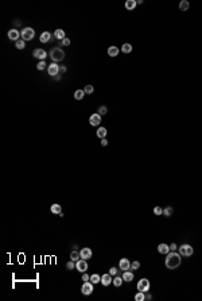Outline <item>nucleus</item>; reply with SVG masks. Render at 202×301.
Masks as SVG:
<instances>
[{
  "instance_id": "45",
  "label": "nucleus",
  "mask_w": 202,
  "mask_h": 301,
  "mask_svg": "<svg viewBox=\"0 0 202 301\" xmlns=\"http://www.w3.org/2000/svg\"><path fill=\"white\" fill-rule=\"evenodd\" d=\"M151 298H152V296H151L150 293H148V294H146V300H151Z\"/></svg>"
},
{
  "instance_id": "4",
  "label": "nucleus",
  "mask_w": 202,
  "mask_h": 301,
  "mask_svg": "<svg viewBox=\"0 0 202 301\" xmlns=\"http://www.w3.org/2000/svg\"><path fill=\"white\" fill-rule=\"evenodd\" d=\"M178 250H179V254H181V255H183V257H191L193 253H194V249L190 246V244H187V243L182 244Z\"/></svg>"
},
{
  "instance_id": "8",
  "label": "nucleus",
  "mask_w": 202,
  "mask_h": 301,
  "mask_svg": "<svg viewBox=\"0 0 202 301\" xmlns=\"http://www.w3.org/2000/svg\"><path fill=\"white\" fill-rule=\"evenodd\" d=\"M75 269L78 270L80 273H85L86 270H88V263H86V261L85 259H78L77 262H75Z\"/></svg>"
},
{
  "instance_id": "20",
  "label": "nucleus",
  "mask_w": 202,
  "mask_h": 301,
  "mask_svg": "<svg viewBox=\"0 0 202 301\" xmlns=\"http://www.w3.org/2000/svg\"><path fill=\"white\" fill-rule=\"evenodd\" d=\"M136 4H137V1H136V0H127L124 5H125V8H127L128 11H132V10H135Z\"/></svg>"
},
{
  "instance_id": "5",
  "label": "nucleus",
  "mask_w": 202,
  "mask_h": 301,
  "mask_svg": "<svg viewBox=\"0 0 202 301\" xmlns=\"http://www.w3.org/2000/svg\"><path fill=\"white\" fill-rule=\"evenodd\" d=\"M150 288H151V284L147 278H141V280H139V282H137V290L147 293V292L150 290Z\"/></svg>"
},
{
  "instance_id": "25",
  "label": "nucleus",
  "mask_w": 202,
  "mask_h": 301,
  "mask_svg": "<svg viewBox=\"0 0 202 301\" xmlns=\"http://www.w3.org/2000/svg\"><path fill=\"white\" fill-rule=\"evenodd\" d=\"M123 282H124V280H123V277H119V276H115V278H113V281H112V284L115 285V286H121L123 285Z\"/></svg>"
},
{
  "instance_id": "34",
  "label": "nucleus",
  "mask_w": 202,
  "mask_h": 301,
  "mask_svg": "<svg viewBox=\"0 0 202 301\" xmlns=\"http://www.w3.org/2000/svg\"><path fill=\"white\" fill-rule=\"evenodd\" d=\"M139 268H140V262H137V261L131 262V269H132V270H137Z\"/></svg>"
},
{
  "instance_id": "24",
  "label": "nucleus",
  "mask_w": 202,
  "mask_h": 301,
  "mask_svg": "<svg viewBox=\"0 0 202 301\" xmlns=\"http://www.w3.org/2000/svg\"><path fill=\"white\" fill-rule=\"evenodd\" d=\"M189 7H190V3H189L187 0H182V1L179 3V10L183 11V12L189 10Z\"/></svg>"
},
{
  "instance_id": "1",
  "label": "nucleus",
  "mask_w": 202,
  "mask_h": 301,
  "mask_svg": "<svg viewBox=\"0 0 202 301\" xmlns=\"http://www.w3.org/2000/svg\"><path fill=\"white\" fill-rule=\"evenodd\" d=\"M182 263V259H181V254L175 253V251H171V253L167 254V257L165 259V265L169 270H175L178 269Z\"/></svg>"
},
{
  "instance_id": "44",
  "label": "nucleus",
  "mask_w": 202,
  "mask_h": 301,
  "mask_svg": "<svg viewBox=\"0 0 202 301\" xmlns=\"http://www.w3.org/2000/svg\"><path fill=\"white\" fill-rule=\"evenodd\" d=\"M14 24H15V26H20V24H22V22H20V20H19V19H15Z\"/></svg>"
},
{
  "instance_id": "42",
  "label": "nucleus",
  "mask_w": 202,
  "mask_h": 301,
  "mask_svg": "<svg viewBox=\"0 0 202 301\" xmlns=\"http://www.w3.org/2000/svg\"><path fill=\"white\" fill-rule=\"evenodd\" d=\"M101 144H103V146H108V140H107V138L101 139Z\"/></svg>"
},
{
  "instance_id": "43",
  "label": "nucleus",
  "mask_w": 202,
  "mask_h": 301,
  "mask_svg": "<svg viewBox=\"0 0 202 301\" xmlns=\"http://www.w3.org/2000/svg\"><path fill=\"white\" fill-rule=\"evenodd\" d=\"M66 70H67V68H66V66H59V72H61V73H65Z\"/></svg>"
},
{
  "instance_id": "29",
  "label": "nucleus",
  "mask_w": 202,
  "mask_h": 301,
  "mask_svg": "<svg viewBox=\"0 0 202 301\" xmlns=\"http://www.w3.org/2000/svg\"><path fill=\"white\" fill-rule=\"evenodd\" d=\"M90 282L92 284H99V282H101V277L99 274H92L90 276Z\"/></svg>"
},
{
  "instance_id": "37",
  "label": "nucleus",
  "mask_w": 202,
  "mask_h": 301,
  "mask_svg": "<svg viewBox=\"0 0 202 301\" xmlns=\"http://www.w3.org/2000/svg\"><path fill=\"white\" fill-rule=\"evenodd\" d=\"M154 213H155L156 216H159V215L163 213V209H162L160 207H155V208H154Z\"/></svg>"
},
{
  "instance_id": "26",
  "label": "nucleus",
  "mask_w": 202,
  "mask_h": 301,
  "mask_svg": "<svg viewBox=\"0 0 202 301\" xmlns=\"http://www.w3.org/2000/svg\"><path fill=\"white\" fill-rule=\"evenodd\" d=\"M121 52L125 53V54H129V53L132 52V45L131 43H124L121 46Z\"/></svg>"
},
{
  "instance_id": "39",
  "label": "nucleus",
  "mask_w": 202,
  "mask_h": 301,
  "mask_svg": "<svg viewBox=\"0 0 202 301\" xmlns=\"http://www.w3.org/2000/svg\"><path fill=\"white\" fill-rule=\"evenodd\" d=\"M89 280H90V276H88L86 272L82 273V281H89Z\"/></svg>"
},
{
  "instance_id": "3",
  "label": "nucleus",
  "mask_w": 202,
  "mask_h": 301,
  "mask_svg": "<svg viewBox=\"0 0 202 301\" xmlns=\"http://www.w3.org/2000/svg\"><path fill=\"white\" fill-rule=\"evenodd\" d=\"M20 37H22L23 41H31V39L35 37V31H34V29H31V27H24V29L22 30V33H20Z\"/></svg>"
},
{
  "instance_id": "36",
  "label": "nucleus",
  "mask_w": 202,
  "mask_h": 301,
  "mask_svg": "<svg viewBox=\"0 0 202 301\" xmlns=\"http://www.w3.org/2000/svg\"><path fill=\"white\" fill-rule=\"evenodd\" d=\"M45 68H46V62H45V61H39V64L37 65V69H38V70H43Z\"/></svg>"
},
{
  "instance_id": "13",
  "label": "nucleus",
  "mask_w": 202,
  "mask_h": 301,
  "mask_svg": "<svg viewBox=\"0 0 202 301\" xmlns=\"http://www.w3.org/2000/svg\"><path fill=\"white\" fill-rule=\"evenodd\" d=\"M51 39H53L51 33H49V31H43V33L41 34V37H39V41H41L42 43H49Z\"/></svg>"
},
{
  "instance_id": "21",
  "label": "nucleus",
  "mask_w": 202,
  "mask_h": 301,
  "mask_svg": "<svg viewBox=\"0 0 202 301\" xmlns=\"http://www.w3.org/2000/svg\"><path fill=\"white\" fill-rule=\"evenodd\" d=\"M108 54L109 57H117L119 56V49L116 46H109L108 47Z\"/></svg>"
},
{
  "instance_id": "23",
  "label": "nucleus",
  "mask_w": 202,
  "mask_h": 301,
  "mask_svg": "<svg viewBox=\"0 0 202 301\" xmlns=\"http://www.w3.org/2000/svg\"><path fill=\"white\" fill-rule=\"evenodd\" d=\"M85 95H86V93H85L84 89H77V91L74 92V99L75 100H82Z\"/></svg>"
},
{
  "instance_id": "38",
  "label": "nucleus",
  "mask_w": 202,
  "mask_h": 301,
  "mask_svg": "<svg viewBox=\"0 0 202 301\" xmlns=\"http://www.w3.org/2000/svg\"><path fill=\"white\" fill-rule=\"evenodd\" d=\"M117 272H119V270L116 268H111V269H109V274H111V276H117Z\"/></svg>"
},
{
  "instance_id": "7",
  "label": "nucleus",
  "mask_w": 202,
  "mask_h": 301,
  "mask_svg": "<svg viewBox=\"0 0 202 301\" xmlns=\"http://www.w3.org/2000/svg\"><path fill=\"white\" fill-rule=\"evenodd\" d=\"M89 123L90 126H93V127H97V126H100V123H101V115L97 112V114H92L89 116Z\"/></svg>"
},
{
  "instance_id": "27",
  "label": "nucleus",
  "mask_w": 202,
  "mask_h": 301,
  "mask_svg": "<svg viewBox=\"0 0 202 301\" xmlns=\"http://www.w3.org/2000/svg\"><path fill=\"white\" fill-rule=\"evenodd\" d=\"M70 259H71V261H74V262H77L78 259H81L80 251H75V250H73V251L70 253Z\"/></svg>"
},
{
  "instance_id": "6",
  "label": "nucleus",
  "mask_w": 202,
  "mask_h": 301,
  "mask_svg": "<svg viewBox=\"0 0 202 301\" xmlns=\"http://www.w3.org/2000/svg\"><path fill=\"white\" fill-rule=\"evenodd\" d=\"M81 292H82V294H85V296L92 294V292H93V284L90 281H85L82 284V286H81Z\"/></svg>"
},
{
  "instance_id": "9",
  "label": "nucleus",
  "mask_w": 202,
  "mask_h": 301,
  "mask_svg": "<svg viewBox=\"0 0 202 301\" xmlns=\"http://www.w3.org/2000/svg\"><path fill=\"white\" fill-rule=\"evenodd\" d=\"M33 56L35 58H38V60H41V61H45V58L47 57V53L43 49H35L33 52Z\"/></svg>"
},
{
  "instance_id": "17",
  "label": "nucleus",
  "mask_w": 202,
  "mask_h": 301,
  "mask_svg": "<svg viewBox=\"0 0 202 301\" xmlns=\"http://www.w3.org/2000/svg\"><path fill=\"white\" fill-rule=\"evenodd\" d=\"M121 277H123V280H124V282H131V281H133V273L127 270V272L123 273Z\"/></svg>"
},
{
  "instance_id": "41",
  "label": "nucleus",
  "mask_w": 202,
  "mask_h": 301,
  "mask_svg": "<svg viewBox=\"0 0 202 301\" xmlns=\"http://www.w3.org/2000/svg\"><path fill=\"white\" fill-rule=\"evenodd\" d=\"M177 250H178V247H177V244L175 243L170 244V251H177Z\"/></svg>"
},
{
  "instance_id": "11",
  "label": "nucleus",
  "mask_w": 202,
  "mask_h": 301,
  "mask_svg": "<svg viewBox=\"0 0 202 301\" xmlns=\"http://www.w3.org/2000/svg\"><path fill=\"white\" fill-rule=\"evenodd\" d=\"M119 268H120V270H123V272L129 270V269H131V262H129V259L121 258L120 259V262H119Z\"/></svg>"
},
{
  "instance_id": "16",
  "label": "nucleus",
  "mask_w": 202,
  "mask_h": 301,
  "mask_svg": "<svg viewBox=\"0 0 202 301\" xmlns=\"http://www.w3.org/2000/svg\"><path fill=\"white\" fill-rule=\"evenodd\" d=\"M158 251H159V254H169L170 253V246L166 243H160L159 246H158Z\"/></svg>"
},
{
  "instance_id": "40",
  "label": "nucleus",
  "mask_w": 202,
  "mask_h": 301,
  "mask_svg": "<svg viewBox=\"0 0 202 301\" xmlns=\"http://www.w3.org/2000/svg\"><path fill=\"white\" fill-rule=\"evenodd\" d=\"M62 45H63V46H69V45H70V39L65 38L63 41H62Z\"/></svg>"
},
{
  "instance_id": "28",
  "label": "nucleus",
  "mask_w": 202,
  "mask_h": 301,
  "mask_svg": "<svg viewBox=\"0 0 202 301\" xmlns=\"http://www.w3.org/2000/svg\"><path fill=\"white\" fill-rule=\"evenodd\" d=\"M135 300H136V301H144V300H146V293L139 290L136 294H135Z\"/></svg>"
},
{
  "instance_id": "46",
  "label": "nucleus",
  "mask_w": 202,
  "mask_h": 301,
  "mask_svg": "<svg viewBox=\"0 0 202 301\" xmlns=\"http://www.w3.org/2000/svg\"><path fill=\"white\" fill-rule=\"evenodd\" d=\"M54 78H55V80H57V81H58V80H59V78H61V76H59V74H57V76H55V77H54Z\"/></svg>"
},
{
  "instance_id": "15",
  "label": "nucleus",
  "mask_w": 202,
  "mask_h": 301,
  "mask_svg": "<svg viewBox=\"0 0 202 301\" xmlns=\"http://www.w3.org/2000/svg\"><path fill=\"white\" fill-rule=\"evenodd\" d=\"M112 276H111V274H104L103 277H101V284H103L104 286H108V285H111V284H112Z\"/></svg>"
},
{
  "instance_id": "10",
  "label": "nucleus",
  "mask_w": 202,
  "mask_h": 301,
  "mask_svg": "<svg viewBox=\"0 0 202 301\" xmlns=\"http://www.w3.org/2000/svg\"><path fill=\"white\" fill-rule=\"evenodd\" d=\"M47 72L50 76H54L55 77L58 73H59V65H57V62H53L47 66Z\"/></svg>"
},
{
  "instance_id": "32",
  "label": "nucleus",
  "mask_w": 202,
  "mask_h": 301,
  "mask_svg": "<svg viewBox=\"0 0 202 301\" xmlns=\"http://www.w3.org/2000/svg\"><path fill=\"white\" fill-rule=\"evenodd\" d=\"M84 91H85V93H86V95H92V93L94 92V88H93V85H86V86L84 88Z\"/></svg>"
},
{
  "instance_id": "14",
  "label": "nucleus",
  "mask_w": 202,
  "mask_h": 301,
  "mask_svg": "<svg viewBox=\"0 0 202 301\" xmlns=\"http://www.w3.org/2000/svg\"><path fill=\"white\" fill-rule=\"evenodd\" d=\"M19 35H20V33H19L16 29H11L8 31V39H11V41H19Z\"/></svg>"
},
{
  "instance_id": "2",
  "label": "nucleus",
  "mask_w": 202,
  "mask_h": 301,
  "mask_svg": "<svg viewBox=\"0 0 202 301\" xmlns=\"http://www.w3.org/2000/svg\"><path fill=\"white\" fill-rule=\"evenodd\" d=\"M50 57H51V60L54 61V62H59V61H62L63 58H65V53H63V50H62L61 47H53L51 50H50V54H49Z\"/></svg>"
},
{
  "instance_id": "35",
  "label": "nucleus",
  "mask_w": 202,
  "mask_h": 301,
  "mask_svg": "<svg viewBox=\"0 0 202 301\" xmlns=\"http://www.w3.org/2000/svg\"><path fill=\"white\" fill-rule=\"evenodd\" d=\"M74 268H75L74 261H69V262L66 263V269H67V270H73Z\"/></svg>"
},
{
  "instance_id": "30",
  "label": "nucleus",
  "mask_w": 202,
  "mask_h": 301,
  "mask_svg": "<svg viewBox=\"0 0 202 301\" xmlns=\"http://www.w3.org/2000/svg\"><path fill=\"white\" fill-rule=\"evenodd\" d=\"M26 41H23V39H19V41H16V43H15V46H16V49H19V50H23L24 47H26Z\"/></svg>"
},
{
  "instance_id": "12",
  "label": "nucleus",
  "mask_w": 202,
  "mask_h": 301,
  "mask_svg": "<svg viewBox=\"0 0 202 301\" xmlns=\"http://www.w3.org/2000/svg\"><path fill=\"white\" fill-rule=\"evenodd\" d=\"M92 250L89 249V247H84V249H81V251H80V255H81V258L82 259H90L92 258Z\"/></svg>"
},
{
  "instance_id": "31",
  "label": "nucleus",
  "mask_w": 202,
  "mask_h": 301,
  "mask_svg": "<svg viewBox=\"0 0 202 301\" xmlns=\"http://www.w3.org/2000/svg\"><path fill=\"white\" fill-rule=\"evenodd\" d=\"M163 215L170 217V216L173 215V208H171V207H166L165 209H163Z\"/></svg>"
},
{
  "instance_id": "22",
  "label": "nucleus",
  "mask_w": 202,
  "mask_h": 301,
  "mask_svg": "<svg viewBox=\"0 0 202 301\" xmlns=\"http://www.w3.org/2000/svg\"><path fill=\"white\" fill-rule=\"evenodd\" d=\"M50 211H51V213H55V215L62 213V208H61L59 204H53V205L50 207Z\"/></svg>"
},
{
  "instance_id": "19",
  "label": "nucleus",
  "mask_w": 202,
  "mask_h": 301,
  "mask_svg": "<svg viewBox=\"0 0 202 301\" xmlns=\"http://www.w3.org/2000/svg\"><path fill=\"white\" fill-rule=\"evenodd\" d=\"M54 38H57V39H61V41H63V39L66 38L65 37V31L62 29H57L55 31H54Z\"/></svg>"
},
{
  "instance_id": "18",
  "label": "nucleus",
  "mask_w": 202,
  "mask_h": 301,
  "mask_svg": "<svg viewBox=\"0 0 202 301\" xmlns=\"http://www.w3.org/2000/svg\"><path fill=\"white\" fill-rule=\"evenodd\" d=\"M107 134H108V130L105 128V127H100V128L97 130V132H96V135H97L100 139H105L107 138Z\"/></svg>"
},
{
  "instance_id": "33",
  "label": "nucleus",
  "mask_w": 202,
  "mask_h": 301,
  "mask_svg": "<svg viewBox=\"0 0 202 301\" xmlns=\"http://www.w3.org/2000/svg\"><path fill=\"white\" fill-rule=\"evenodd\" d=\"M107 112H108V108H107L105 105H100V107H99V114L100 115H105Z\"/></svg>"
}]
</instances>
